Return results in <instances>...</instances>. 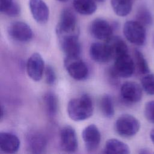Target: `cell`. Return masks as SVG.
Listing matches in <instances>:
<instances>
[{"instance_id": "cell-33", "label": "cell", "mask_w": 154, "mask_h": 154, "mask_svg": "<svg viewBox=\"0 0 154 154\" xmlns=\"http://www.w3.org/2000/svg\"><path fill=\"white\" fill-rule=\"evenodd\" d=\"M95 1H99V2H103L105 0H95Z\"/></svg>"}, {"instance_id": "cell-13", "label": "cell", "mask_w": 154, "mask_h": 154, "mask_svg": "<svg viewBox=\"0 0 154 154\" xmlns=\"http://www.w3.org/2000/svg\"><path fill=\"white\" fill-rule=\"evenodd\" d=\"M78 35H72L58 38L61 48L66 55V57H79L81 47L78 39Z\"/></svg>"}, {"instance_id": "cell-23", "label": "cell", "mask_w": 154, "mask_h": 154, "mask_svg": "<svg viewBox=\"0 0 154 154\" xmlns=\"http://www.w3.org/2000/svg\"><path fill=\"white\" fill-rule=\"evenodd\" d=\"M100 106L103 114L108 118L112 117L114 114V107L112 97L109 94H105L101 98Z\"/></svg>"}, {"instance_id": "cell-21", "label": "cell", "mask_w": 154, "mask_h": 154, "mask_svg": "<svg viewBox=\"0 0 154 154\" xmlns=\"http://www.w3.org/2000/svg\"><path fill=\"white\" fill-rule=\"evenodd\" d=\"M133 0H111L112 8L119 16H126L132 10Z\"/></svg>"}, {"instance_id": "cell-17", "label": "cell", "mask_w": 154, "mask_h": 154, "mask_svg": "<svg viewBox=\"0 0 154 154\" xmlns=\"http://www.w3.org/2000/svg\"><path fill=\"white\" fill-rule=\"evenodd\" d=\"M20 140L13 134L6 132L0 133V150L5 153H14L19 150Z\"/></svg>"}, {"instance_id": "cell-28", "label": "cell", "mask_w": 154, "mask_h": 154, "mask_svg": "<svg viewBox=\"0 0 154 154\" xmlns=\"http://www.w3.org/2000/svg\"><path fill=\"white\" fill-rule=\"evenodd\" d=\"M45 75L46 82L48 84H54L56 81V74L54 68L48 65L45 69Z\"/></svg>"}, {"instance_id": "cell-9", "label": "cell", "mask_w": 154, "mask_h": 154, "mask_svg": "<svg viewBox=\"0 0 154 154\" xmlns=\"http://www.w3.org/2000/svg\"><path fill=\"white\" fill-rule=\"evenodd\" d=\"M60 145L64 151L69 153L75 152L78 149V139L76 132L72 127L66 126L61 129Z\"/></svg>"}, {"instance_id": "cell-22", "label": "cell", "mask_w": 154, "mask_h": 154, "mask_svg": "<svg viewBox=\"0 0 154 154\" xmlns=\"http://www.w3.org/2000/svg\"><path fill=\"white\" fill-rule=\"evenodd\" d=\"M44 102L48 114L53 117L56 116L58 111V102L57 96L52 92H48L44 96Z\"/></svg>"}, {"instance_id": "cell-27", "label": "cell", "mask_w": 154, "mask_h": 154, "mask_svg": "<svg viewBox=\"0 0 154 154\" xmlns=\"http://www.w3.org/2000/svg\"><path fill=\"white\" fill-rule=\"evenodd\" d=\"M144 114L146 120L154 123V100L147 102L144 106Z\"/></svg>"}, {"instance_id": "cell-11", "label": "cell", "mask_w": 154, "mask_h": 154, "mask_svg": "<svg viewBox=\"0 0 154 154\" xmlns=\"http://www.w3.org/2000/svg\"><path fill=\"white\" fill-rule=\"evenodd\" d=\"M120 94L125 101L128 103H137L142 98V88L138 84L128 81L122 84Z\"/></svg>"}, {"instance_id": "cell-15", "label": "cell", "mask_w": 154, "mask_h": 154, "mask_svg": "<svg viewBox=\"0 0 154 154\" xmlns=\"http://www.w3.org/2000/svg\"><path fill=\"white\" fill-rule=\"evenodd\" d=\"M89 52L91 58L99 63H107L112 58L109 48L106 43H93L90 46Z\"/></svg>"}, {"instance_id": "cell-6", "label": "cell", "mask_w": 154, "mask_h": 154, "mask_svg": "<svg viewBox=\"0 0 154 154\" xmlns=\"http://www.w3.org/2000/svg\"><path fill=\"white\" fill-rule=\"evenodd\" d=\"M10 36L14 40L20 42L29 41L33 36V32L30 26L21 21L11 23L8 29Z\"/></svg>"}, {"instance_id": "cell-31", "label": "cell", "mask_w": 154, "mask_h": 154, "mask_svg": "<svg viewBox=\"0 0 154 154\" xmlns=\"http://www.w3.org/2000/svg\"><path fill=\"white\" fill-rule=\"evenodd\" d=\"M150 135V138L151 141L154 144V128L151 129V131L150 132V135Z\"/></svg>"}, {"instance_id": "cell-32", "label": "cell", "mask_w": 154, "mask_h": 154, "mask_svg": "<svg viewBox=\"0 0 154 154\" xmlns=\"http://www.w3.org/2000/svg\"><path fill=\"white\" fill-rule=\"evenodd\" d=\"M58 1H61V2H64V1H68V0H58Z\"/></svg>"}, {"instance_id": "cell-26", "label": "cell", "mask_w": 154, "mask_h": 154, "mask_svg": "<svg viewBox=\"0 0 154 154\" xmlns=\"http://www.w3.org/2000/svg\"><path fill=\"white\" fill-rule=\"evenodd\" d=\"M141 84L146 93L154 95V75L147 73L141 79Z\"/></svg>"}, {"instance_id": "cell-20", "label": "cell", "mask_w": 154, "mask_h": 154, "mask_svg": "<svg viewBox=\"0 0 154 154\" xmlns=\"http://www.w3.org/2000/svg\"><path fill=\"white\" fill-rule=\"evenodd\" d=\"M75 10L82 15H90L95 12L97 5L93 0H73Z\"/></svg>"}, {"instance_id": "cell-5", "label": "cell", "mask_w": 154, "mask_h": 154, "mask_svg": "<svg viewBox=\"0 0 154 154\" xmlns=\"http://www.w3.org/2000/svg\"><path fill=\"white\" fill-rule=\"evenodd\" d=\"M64 66L69 75L74 79L82 81L88 76V68L79 57H66Z\"/></svg>"}, {"instance_id": "cell-4", "label": "cell", "mask_w": 154, "mask_h": 154, "mask_svg": "<svg viewBox=\"0 0 154 154\" xmlns=\"http://www.w3.org/2000/svg\"><path fill=\"white\" fill-rule=\"evenodd\" d=\"M140 128L138 120L130 114L120 116L115 123L117 133L123 137H131L135 135Z\"/></svg>"}, {"instance_id": "cell-30", "label": "cell", "mask_w": 154, "mask_h": 154, "mask_svg": "<svg viewBox=\"0 0 154 154\" xmlns=\"http://www.w3.org/2000/svg\"><path fill=\"white\" fill-rule=\"evenodd\" d=\"M13 2V0H0V11L4 14Z\"/></svg>"}, {"instance_id": "cell-25", "label": "cell", "mask_w": 154, "mask_h": 154, "mask_svg": "<svg viewBox=\"0 0 154 154\" xmlns=\"http://www.w3.org/2000/svg\"><path fill=\"white\" fill-rule=\"evenodd\" d=\"M137 21L144 25H150L152 22V17L150 11L144 7L138 8L136 14Z\"/></svg>"}, {"instance_id": "cell-2", "label": "cell", "mask_w": 154, "mask_h": 154, "mask_svg": "<svg viewBox=\"0 0 154 154\" xmlns=\"http://www.w3.org/2000/svg\"><path fill=\"white\" fill-rule=\"evenodd\" d=\"M56 33L58 38L68 35H79L77 19L71 10L64 8L62 10L60 21L56 27Z\"/></svg>"}, {"instance_id": "cell-18", "label": "cell", "mask_w": 154, "mask_h": 154, "mask_svg": "<svg viewBox=\"0 0 154 154\" xmlns=\"http://www.w3.org/2000/svg\"><path fill=\"white\" fill-rule=\"evenodd\" d=\"M106 43L109 48L112 58H116L128 54V48L125 41L119 36H111L106 40Z\"/></svg>"}, {"instance_id": "cell-8", "label": "cell", "mask_w": 154, "mask_h": 154, "mask_svg": "<svg viewBox=\"0 0 154 154\" xmlns=\"http://www.w3.org/2000/svg\"><path fill=\"white\" fill-rule=\"evenodd\" d=\"M44 61L38 53L32 54L26 63V72L29 77L35 81H39L45 71Z\"/></svg>"}, {"instance_id": "cell-24", "label": "cell", "mask_w": 154, "mask_h": 154, "mask_svg": "<svg viewBox=\"0 0 154 154\" xmlns=\"http://www.w3.org/2000/svg\"><path fill=\"white\" fill-rule=\"evenodd\" d=\"M134 55L135 60V65L139 73L141 74H147L150 70L147 62L143 54L138 50H135Z\"/></svg>"}, {"instance_id": "cell-10", "label": "cell", "mask_w": 154, "mask_h": 154, "mask_svg": "<svg viewBox=\"0 0 154 154\" xmlns=\"http://www.w3.org/2000/svg\"><path fill=\"white\" fill-rule=\"evenodd\" d=\"M82 137L88 151L93 152L98 148L101 135L99 129L95 125L91 124L85 127L82 132Z\"/></svg>"}, {"instance_id": "cell-14", "label": "cell", "mask_w": 154, "mask_h": 154, "mask_svg": "<svg viewBox=\"0 0 154 154\" xmlns=\"http://www.w3.org/2000/svg\"><path fill=\"white\" fill-rule=\"evenodd\" d=\"M27 149L33 153L43 152L47 146V140L45 135L38 131H31L26 137Z\"/></svg>"}, {"instance_id": "cell-29", "label": "cell", "mask_w": 154, "mask_h": 154, "mask_svg": "<svg viewBox=\"0 0 154 154\" xmlns=\"http://www.w3.org/2000/svg\"><path fill=\"white\" fill-rule=\"evenodd\" d=\"M20 13V8L19 5L14 1L12 5L7 10L4 14L9 17H16L19 15Z\"/></svg>"}, {"instance_id": "cell-1", "label": "cell", "mask_w": 154, "mask_h": 154, "mask_svg": "<svg viewBox=\"0 0 154 154\" xmlns=\"http://www.w3.org/2000/svg\"><path fill=\"white\" fill-rule=\"evenodd\" d=\"M69 117L76 122L82 121L90 117L93 112V104L91 97L84 94L79 97L71 99L67 108Z\"/></svg>"}, {"instance_id": "cell-12", "label": "cell", "mask_w": 154, "mask_h": 154, "mask_svg": "<svg viewBox=\"0 0 154 154\" xmlns=\"http://www.w3.org/2000/svg\"><path fill=\"white\" fill-rule=\"evenodd\" d=\"M90 31L96 38L106 41L112 36V28L108 22L98 18L92 21L90 26Z\"/></svg>"}, {"instance_id": "cell-19", "label": "cell", "mask_w": 154, "mask_h": 154, "mask_svg": "<svg viewBox=\"0 0 154 154\" xmlns=\"http://www.w3.org/2000/svg\"><path fill=\"white\" fill-rule=\"evenodd\" d=\"M103 150V152L108 154H128L130 153L129 146L123 141L116 138L107 140Z\"/></svg>"}, {"instance_id": "cell-3", "label": "cell", "mask_w": 154, "mask_h": 154, "mask_svg": "<svg viewBox=\"0 0 154 154\" xmlns=\"http://www.w3.org/2000/svg\"><path fill=\"white\" fill-rule=\"evenodd\" d=\"M126 38L131 43L142 46L146 42V31L144 26L137 20H129L125 22L123 29Z\"/></svg>"}, {"instance_id": "cell-16", "label": "cell", "mask_w": 154, "mask_h": 154, "mask_svg": "<svg viewBox=\"0 0 154 154\" xmlns=\"http://www.w3.org/2000/svg\"><path fill=\"white\" fill-rule=\"evenodd\" d=\"M29 6L35 20L39 23H45L49 19L48 7L43 0H29Z\"/></svg>"}, {"instance_id": "cell-7", "label": "cell", "mask_w": 154, "mask_h": 154, "mask_svg": "<svg viewBox=\"0 0 154 154\" xmlns=\"http://www.w3.org/2000/svg\"><path fill=\"white\" fill-rule=\"evenodd\" d=\"M112 68L120 78H129L132 75L135 69V63L128 54L115 59Z\"/></svg>"}]
</instances>
